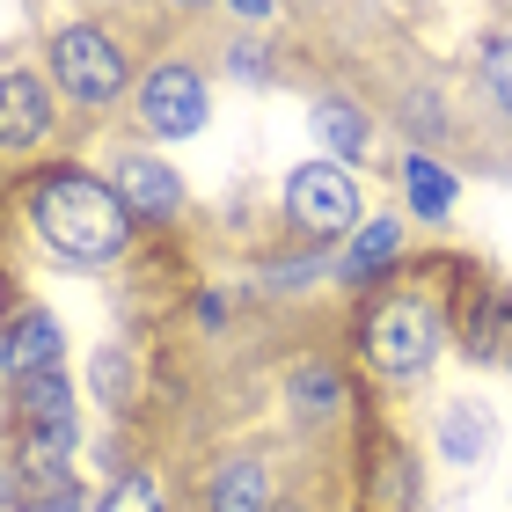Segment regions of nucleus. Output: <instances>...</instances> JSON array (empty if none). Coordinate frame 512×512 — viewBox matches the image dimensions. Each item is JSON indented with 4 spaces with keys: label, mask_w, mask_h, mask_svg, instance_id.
<instances>
[{
    "label": "nucleus",
    "mask_w": 512,
    "mask_h": 512,
    "mask_svg": "<svg viewBox=\"0 0 512 512\" xmlns=\"http://www.w3.org/2000/svg\"><path fill=\"white\" fill-rule=\"evenodd\" d=\"M103 512H161V498H154V483H147V476H125V483H110Z\"/></svg>",
    "instance_id": "obj_16"
},
{
    "label": "nucleus",
    "mask_w": 512,
    "mask_h": 512,
    "mask_svg": "<svg viewBox=\"0 0 512 512\" xmlns=\"http://www.w3.org/2000/svg\"><path fill=\"white\" fill-rule=\"evenodd\" d=\"M293 403H300V410H330V403H337V374H330V366L293 374Z\"/></svg>",
    "instance_id": "obj_15"
},
{
    "label": "nucleus",
    "mask_w": 512,
    "mask_h": 512,
    "mask_svg": "<svg viewBox=\"0 0 512 512\" xmlns=\"http://www.w3.org/2000/svg\"><path fill=\"white\" fill-rule=\"evenodd\" d=\"M483 88H491V103L512 118V37H491V44H483Z\"/></svg>",
    "instance_id": "obj_14"
},
{
    "label": "nucleus",
    "mask_w": 512,
    "mask_h": 512,
    "mask_svg": "<svg viewBox=\"0 0 512 512\" xmlns=\"http://www.w3.org/2000/svg\"><path fill=\"white\" fill-rule=\"evenodd\" d=\"M315 132L330 139V154H344V161H352V154H366V139H374V125H366L352 103H337V96L315 110Z\"/></svg>",
    "instance_id": "obj_12"
},
{
    "label": "nucleus",
    "mask_w": 512,
    "mask_h": 512,
    "mask_svg": "<svg viewBox=\"0 0 512 512\" xmlns=\"http://www.w3.org/2000/svg\"><path fill=\"white\" fill-rule=\"evenodd\" d=\"M96 388H103V395H125V388H132V366H125L118 352H103V359H96Z\"/></svg>",
    "instance_id": "obj_18"
},
{
    "label": "nucleus",
    "mask_w": 512,
    "mask_h": 512,
    "mask_svg": "<svg viewBox=\"0 0 512 512\" xmlns=\"http://www.w3.org/2000/svg\"><path fill=\"white\" fill-rule=\"evenodd\" d=\"M476 447H483V425H476L469 410H454V417H447V454H454V461H476Z\"/></svg>",
    "instance_id": "obj_17"
},
{
    "label": "nucleus",
    "mask_w": 512,
    "mask_h": 512,
    "mask_svg": "<svg viewBox=\"0 0 512 512\" xmlns=\"http://www.w3.org/2000/svg\"><path fill=\"white\" fill-rule=\"evenodd\" d=\"M52 132V96L30 74H0V147H37Z\"/></svg>",
    "instance_id": "obj_7"
},
{
    "label": "nucleus",
    "mask_w": 512,
    "mask_h": 512,
    "mask_svg": "<svg viewBox=\"0 0 512 512\" xmlns=\"http://www.w3.org/2000/svg\"><path fill=\"white\" fill-rule=\"evenodd\" d=\"M403 191H410V205H417V220H447V213H454V183H447V169L425 161V154H410Z\"/></svg>",
    "instance_id": "obj_11"
},
{
    "label": "nucleus",
    "mask_w": 512,
    "mask_h": 512,
    "mask_svg": "<svg viewBox=\"0 0 512 512\" xmlns=\"http://www.w3.org/2000/svg\"><path fill=\"white\" fill-rule=\"evenodd\" d=\"M110 191L125 198V213H147V220H169L176 205H183L176 169H161L154 154H125V161H118V183H110Z\"/></svg>",
    "instance_id": "obj_6"
},
{
    "label": "nucleus",
    "mask_w": 512,
    "mask_h": 512,
    "mask_svg": "<svg viewBox=\"0 0 512 512\" xmlns=\"http://www.w3.org/2000/svg\"><path fill=\"white\" fill-rule=\"evenodd\" d=\"M22 432H30V439H59V447H74V388H66V374H37V381H22Z\"/></svg>",
    "instance_id": "obj_9"
},
{
    "label": "nucleus",
    "mask_w": 512,
    "mask_h": 512,
    "mask_svg": "<svg viewBox=\"0 0 512 512\" xmlns=\"http://www.w3.org/2000/svg\"><path fill=\"white\" fill-rule=\"evenodd\" d=\"M0 366H8L15 381H37V374H59V322L44 308H22L8 344H0Z\"/></svg>",
    "instance_id": "obj_8"
},
{
    "label": "nucleus",
    "mask_w": 512,
    "mask_h": 512,
    "mask_svg": "<svg viewBox=\"0 0 512 512\" xmlns=\"http://www.w3.org/2000/svg\"><path fill=\"white\" fill-rule=\"evenodd\" d=\"M395 242H403V227L395 220H374L366 235L352 242V256H344V278H366V271H381L388 256H395Z\"/></svg>",
    "instance_id": "obj_13"
},
{
    "label": "nucleus",
    "mask_w": 512,
    "mask_h": 512,
    "mask_svg": "<svg viewBox=\"0 0 512 512\" xmlns=\"http://www.w3.org/2000/svg\"><path fill=\"white\" fill-rule=\"evenodd\" d=\"M286 213L308 227V235H344V227L359 220V191H352V176H344L337 161H300L286 176Z\"/></svg>",
    "instance_id": "obj_4"
},
{
    "label": "nucleus",
    "mask_w": 512,
    "mask_h": 512,
    "mask_svg": "<svg viewBox=\"0 0 512 512\" xmlns=\"http://www.w3.org/2000/svg\"><path fill=\"white\" fill-rule=\"evenodd\" d=\"M30 220H37V235L59 256H74V264H110L132 235L125 198L110 191V183H88V176H44L37 198H30Z\"/></svg>",
    "instance_id": "obj_1"
},
{
    "label": "nucleus",
    "mask_w": 512,
    "mask_h": 512,
    "mask_svg": "<svg viewBox=\"0 0 512 512\" xmlns=\"http://www.w3.org/2000/svg\"><path fill=\"white\" fill-rule=\"evenodd\" d=\"M205 505H213V512H271L264 461H249V454L220 461V469H213V491H205Z\"/></svg>",
    "instance_id": "obj_10"
},
{
    "label": "nucleus",
    "mask_w": 512,
    "mask_h": 512,
    "mask_svg": "<svg viewBox=\"0 0 512 512\" xmlns=\"http://www.w3.org/2000/svg\"><path fill=\"white\" fill-rule=\"evenodd\" d=\"M271 512H300V505H271Z\"/></svg>",
    "instance_id": "obj_20"
},
{
    "label": "nucleus",
    "mask_w": 512,
    "mask_h": 512,
    "mask_svg": "<svg viewBox=\"0 0 512 512\" xmlns=\"http://www.w3.org/2000/svg\"><path fill=\"white\" fill-rule=\"evenodd\" d=\"M205 81L191 74V66H154L147 81H139V125L147 132H161V139H183V132H198L205 125Z\"/></svg>",
    "instance_id": "obj_5"
},
{
    "label": "nucleus",
    "mask_w": 512,
    "mask_h": 512,
    "mask_svg": "<svg viewBox=\"0 0 512 512\" xmlns=\"http://www.w3.org/2000/svg\"><path fill=\"white\" fill-rule=\"evenodd\" d=\"M30 512H81V491H74V483H66V491H52V498H37Z\"/></svg>",
    "instance_id": "obj_19"
},
{
    "label": "nucleus",
    "mask_w": 512,
    "mask_h": 512,
    "mask_svg": "<svg viewBox=\"0 0 512 512\" xmlns=\"http://www.w3.org/2000/svg\"><path fill=\"white\" fill-rule=\"evenodd\" d=\"M432 352H439V315L417 293H395L366 315V359L381 374H425Z\"/></svg>",
    "instance_id": "obj_2"
},
{
    "label": "nucleus",
    "mask_w": 512,
    "mask_h": 512,
    "mask_svg": "<svg viewBox=\"0 0 512 512\" xmlns=\"http://www.w3.org/2000/svg\"><path fill=\"white\" fill-rule=\"evenodd\" d=\"M52 81H59L74 103H110V96L125 88V52H118L103 30L74 22V30L52 37Z\"/></svg>",
    "instance_id": "obj_3"
}]
</instances>
